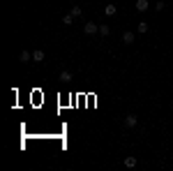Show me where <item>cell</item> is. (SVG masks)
I'll return each mask as SVG.
<instances>
[{"label":"cell","mask_w":173,"mask_h":171,"mask_svg":"<svg viewBox=\"0 0 173 171\" xmlns=\"http://www.w3.org/2000/svg\"><path fill=\"white\" fill-rule=\"evenodd\" d=\"M148 7H150V5H148V0H136V9H139V12H146Z\"/></svg>","instance_id":"cell-1"},{"label":"cell","mask_w":173,"mask_h":171,"mask_svg":"<svg viewBox=\"0 0 173 171\" xmlns=\"http://www.w3.org/2000/svg\"><path fill=\"white\" fill-rule=\"evenodd\" d=\"M125 125H127V127H134V125H136V116L129 113L127 118H125Z\"/></svg>","instance_id":"cell-2"},{"label":"cell","mask_w":173,"mask_h":171,"mask_svg":"<svg viewBox=\"0 0 173 171\" xmlns=\"http://www.w3.org/2000/svg\"><path fill=\"white\" fill-rule=\"evenodd\" d=\"M122 42H125V44H132V42H134V33H125V35H122Z\"/></svg>","instance_id":"cell-3"},{"label":"cell","mask_w":173,"mask_h":171,"mask_svg":"<svg viewBox=\"0 0 173 171\" xmlns=\"http://www.w3.org/2000/svg\"><path fill=\"white\" fill-rule=\"evenodd\" d=\"M83 30H86V35H92L95 30H97V26H95V23H86V28H83Z\"/></svg>","instance_id":"cell-4"},{"label":"cell","mask_w":173,"mask_h":171,"mask_svg":"<svg viewBox=\"0 0 173 171\" xmlns=\"http://www.w3.org/2000/svg\"><path fill=\"white\" fill-rule=\"evenodd\" d=\"M136 30H139V33L143 35V33H146V30H148V23H143V21H141V23H139V26H136Z\"/></svg>","instance_id":"cell-5"},{"label":"cell","mask_w":173,"mask_h":171,"mask_svg":"<svg viewBox=\"0 0 173 171\" xmlns=\"http://www.w3.org/2000/svg\"><path fill=\"white\" fill-rule=\"evenodd\" d=\"M106 14H109V16L116 14V5H106Z\"/></svg>","instance_id":"cell-6"},{"label":"cell","mask_w":173,"mask_h":171,"mask_svg":"<svg viewBox=\"0 0 173 171\" xmlns=\"http://www.w3.org/2000/svg\"><path fill=\"white\" fill-rule=\"evenodd\" d=\"M32 58H35V60H44V53H42V51H35Z\"/></svg>","instance_id":"cell-7"},{"label":"cell","mask_w":173,"mask_h":171,"mask_svg":"<svg viewBox=\"0 0 173 171\" xmlns=\"http://www.w3.org/2000/svg\"><path fill=\"white\" fill-rule=\"evenodd\" d=\"M21 60L28 63V60H30V53H28V51H23V53H21Z\"/></svg>","instance_id":"cell-8"},{"label":"cell","mask_w":173,"mask_h":171,"mask_svg":"<svg viewBox=\"0 0 173 171\" xmlns=\"http://www.w3.org/2000/svg\"><path fill=\"white\" fill-rule=\"evenodd\" d=\"M125 164H127V167H134L136 160H134V157H127V160H125Z\"/></svg>","instance_id":"cell-9"},{"label":"cell","mask_w":173,"mask_h":171,"mask_svg":"<svg viewBox=\"0 0 173 171\" xmlns=\"http://www.w3.org/2000/svg\"><path fill=\"white\" fill-rule=\"evenodd\" d=\"M62 23H65V26H72V16H69V14L62 16Z\"/></svg>","instance_id":"cell-10"},{"label":"cell","mask_w":173,"mask_h":171,"mask_svg":"<svg viewBox=\"0 0 173 171\" xmlns=\"http://www.w3.org/2000/svg\"><path fill=\"white\" fill-rule=\"evenodd\" d=\"M69 79H72L69 72H62V74H60V81H69Z\"/></svg>","instance_id":"cell-11"},{"label":"cell","mask_w":173,"mask_h":171,"mask_svg":"<svg viewBox=\"0 0 173 171\" xmlns=\"http://www.w3.org/2000/svg\"><path fill=\"white\" fill-rule=\"evenodd\" d=\"M99 33H102V35H109V26H99Z\"/></svg>","instance_id":"cell-12"}]
</instances>
